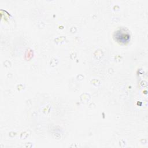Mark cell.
<instances>
[{
	"mask_svg": "<svg viewBox=\"0 0 148 148\" xmlns=\"http://www.w3.org/2000/svg\"><path fill=\"white\" fill-rule=\"evenodd\" d=\"M114 38L117 42L120 43H126L129 41L130 36L128 32L122 29H119L115 32Z\"/></svg>",
	"mask_w": 148,
	"mask_h": 148,
	"instance_id": "1",
	"label": "cell"
}]
</instances>
